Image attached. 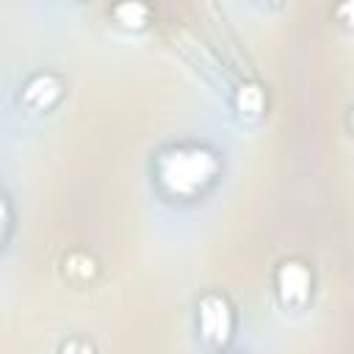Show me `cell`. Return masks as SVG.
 Segmentation results:
<instances>
[{
	"label": "cell",
	"instance_id": "obj_1",
	"mask_svg": "<svg viewBox=\"0 0 354 354\" xmlns=\"http://www.w3.org/2000/svg\"><path fill=\"white\" fill-rule=\"evenodd\" d=\"M218 163L207 149L188 147V149H171L158 160L160 183L180 196L196 194L202 185H207L216 174Z\"/></svg>",
	"mask_w": 354,
	"mask_h": 354
},
{
	"label": "cell",
	"instance_id": "obj_2",
	"mask_svg": "<svg viewBox=\"0 0 354 354\" xmlns=\"http://www.w3.org/2000/svg\"><path fill=\"white\" fill-rule=\"evenodd\" d=\"M199 329L205 335V340L210 343H224L232 332V313H230V304L210 293L199 301Z\"/></svg>",
	"mask_w": 354,
	"mask_h": 354
},
{
	"label": "cell",
	"instance_id": "obj_3",
	"mask_svg": "<svg viewBox=\"0 0 354 354\" xmlns=\"http://www.w3.org/2000/svg\"><path fill=\"white\" fill-rule=\"evenodd\" d=\"M277 290H279V299L290 307H299L307 301L310 296V271L304 263L299 260H288L279 266L277 271Z\"/></svg>",
	"mask_w": 354,
	"mask_h": 354
},
{
	"label": "cell",
	"instance_id": "obj_4",
	"mask_svg": "<svg viewBox=\"0 0 354 354\" xmlns=\"http://www.w3.org/2000/svg\"><path fill=\"white\" fill-rule=\"evenodd\" d=\"M58 97H61V80H58L55 75H50V72L30 77L28 86L22 88V102H25L28 108H33V111L50 108Z\"/></svg>",
	"mask_w": 354,
	"mask_h": 354
},
{
	"label": "cell",
	"instance_id": "obj_5",
	"mask_svg": "<svg viewBox=\"0 0 354 354\" xmlns=\"http://www.w3.org/2000/svg\"><path fill=\"white\" fill-rule=\"evenodd\" d=\"M235 102H238V111L243 116H260L263 108H266V97H263V88L254 86V83H246L238 88L235 94Z\"/></svg>",
	"mask_w": 354,
	"mask_h": 354
},
{
	"label": "cell",
	"instance_id": "obj_6",
	"mask_svg": "<svg viewBox=\"0 0 354 354\" xmlns=\"http://www.w3.org/2000/svg\"><path fill=\"white\" fill-rule=\"evenodd\" d=\"M147 14H149V8L144 3H124V6H116L113 8V17L124 28H141L147 22Z\"/></svg>",
	"mask_w": 354,
	"mask_h": 354
},
{
	"label": "cell",
	"instance_id": "obj_7",
	"mask_svg": "<svg viewBox=\"0 0 354 354\" xmlns=\"http://www.w3.org/2000/svg\"><path fill=\"white\" fill-rule=\"evenodd\" d=\"M66 271H69L72 277H77V279H88V277L94 274V260H91L88 254H72V257L66 260Z\"/></svg>",
	"mask_w": 354,
	"mask_h": 354
},
{
	"label": "cell",
	"instance_id": "obj_8",
	"mask_svg": "<svg viewBox=\"0 0 354 354\" xmlns=\"http://www.w3.org/2000/svg\"><path fill=\"white\" fill-rule=\"evenodd\" d=\"M61 354H94V348H91V343H86V340H69V343L61 348Z\"/></svg>",
	"mask_w": 354,
	"mask_h": 354
},
{
	"label": "cell",
	"instance_id": "obj_9",
	"mask_svg": "<svg viewBox=\"0 0 354 354\" xmlns=\"http://www.w3.org/2000/svg\"><path fill=\"white\" fill-rule=\"evenodd\" d=\"M6 224H8V207H6V202L0 199V238H3V232H6Z\"/></svg>",
	"mask_w": 354,
	"mask_h": 354
}]
</instances>
